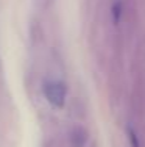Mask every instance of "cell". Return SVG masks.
<instances>
[{
    "label": "cell",
    "instance_id": "cell-1",
    "mask_svg": "<svg viewBox=\"0 0 145 147\" xmlns=\"http://www.w3.org/2000/svg\"><path fill=\"white\" fill-rule=\"evenodd\" d=\"M123 52L125 50H116L112 49L111 53V63H109V77H108V85H109V96L111 100L119 102L123 96L125 91V63H123Z\"/></svg>",
    "mask_w": 145,
    "mask_h": 147
},
{
    "label": "cell",
    "instance_id": "cell-2",
    "mask_svg": "<svg viewBox=\"0 0 145 147\" xmlns=\"http://www.w3.org/2000/svg\"><path fill=\"white\" fill-rule=\"evenodd\" d=\"M44 96L47 102L55 108H63L65 105V96H67V88L65 83L61 80H47L44 83Z\"/></svg>",
    "mask_w": 145,
    "mask_h": 147
},
{
    "label": "cell",
    "instance_id": "cell-3",
    "mask_svg": "<svg viewBox=\"0 0 145 147\" xmlns=\"http://www.w3.org/2000/svg\"><path fill=\"white\" fill-rule=\"evenodd\" d=\"M69 141H70V147H86L89 141V131L84 125L77 124L70 128L69 133Z\"/></svg>",
    "mask_w": 145,
    "mask_h": 147
},
{
    "label": "cell",
    "instance_id": "cell-4",
    "mask_svg": "<svg viewBox=\"0 0 145 147\" xmlns=\"http://www.w3.org/2000/svg\"><path fill=\"white\" fill-rule=\"evenodd\" d=\"M126 138L130 141V147H145V139L140 135L139 128L134 125V122L126 124Z\"/></svg>",
    "mask_w": 145,
    "mask_h": 147
}]
</instances>
